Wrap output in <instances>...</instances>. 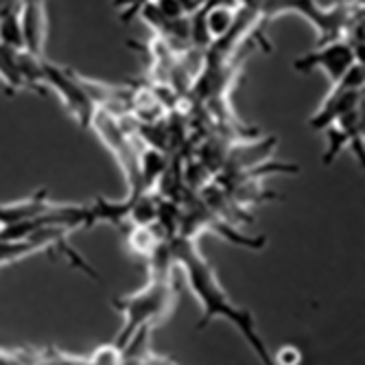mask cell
Listing matches in <instances>:
<instances>
[{
  "label": "cell",
  "mask_w": 365,
  "mask_h": 365,
  "mask_svg": "<svg viewBox=\"0 0 365 365\" xmlns=\"http://www.w3.org/2000/svg\"><path fill=\"white\" fill-rule=\"evenodd\" d=\"M167 252H169L171 262L180 264V267L184 269L190 291L197 295V300L202 302L204 317L197 328L208 326L215 317L227 319L232 326L239 328V333L243 335V339L247 341V346L260 359L262 365H274L272 352L267 350V346H264V341L258 335L254 315L247 309H241L230 300L227 293L223 291V287L217 280L215 269L206 262V258L197 252L195 243L190 239H180Z\"/></svg>",
  "instance_id": "6da1fadb"
},
{
  "label": "cell",
  "mask_w": 365,
  "mask_h": 365,
  "mask_svg": "<svg viewBox=\"0 0 365 365\" xmlns=\"http://www.w3.org/2000/svg\"><path fill=\"white\" fill-rule=\"evenodd\" d=\"M178 300L180 291L173 276V262L167 250H158L153 256L149 282L136 293L114 297V309H118L125 319L114 346L123 350L140 330H153L162 322H167L173 315Z\"/></svg>",
  "instance_id": "7a4b0ae2"
},
{
  "label": "cell",
  "mask_w": 365,
  "mask_h": 365,
  "mask_svg": "<svg viewBox=\"0 0 365 365\" xmlns=\"http://www.w3.org/2000/svg\"><path fill=\"white\" fill-rule=\"evenodd\" d=\"M68 235H71V230L55 225V227L36 230V232H31V235H24L20 239H14V241H0V267H5V264H9V262H18L31 254L57 250L59 254H63L66 258H68V262L73 264V267L83 269L86 274L96 278V274L90 269V264L71 247Z\"/></svg>",
  "instance_id": "3957f363"
},
{
  "label": "cell",
  "mask_w": 365,
  "mask_h": 365,
  "mask_svg": "<svg viewBox=\"0 0 365 365\" xmlns=\"http://www.w3.org/2000/svg\"><path fill=\"white\" fill-rule=\"evenodd\" d=\"M356 63H363V55H359L354 51L352 44L348 42H333V44H324V46H317L313 53L300 57L293 68L295 71H313V68H322L333 83H337L339 79H344L348 75V71Z\"/></svg>",
  "instance_id": "277c9868"
},
{
  "label": "cell",
  "mask_w": 365,
  "mask_h": 365,
  "mask_svg": "<svg viewBox=\"0 0 365 365\" xmlns=\"http://www.w3.org/2000/svg\"><path fill=\"white\" fill-rule=\"evenodd\" d=\"M328 149L324 153V164H333V160L346 149L352 147L356 158L363 160V106L337 118L326 129Z\"/></svg>",
  "instance_id": "5b68a950"
},
{
  "label": "cell",
  "mask_w": 365,
  "mask_h": 365,
  "mask_svg": "<svg viewBox=\"0 0 365 365\" xmlns=\"http://www.w3.org/2000/svg\"><path fill=\"white\" fill-rule=\"evenodd\" d=\"M20 22L24 53L33 57H44L46 42V9L42 3H20Z\"/></svg>",
  "instance_id": "8992f818"
},
{
  "label": "cell",
  "mask_w": 365,
  "mask_h": 365,
  "mask_svg": "<svg viewBox=\"0 0 365 365\" xmlns=\"http://www.w3.org/2000/svg\"><path fill=\"white\" fill-rule=\"evenodd\" d=\"M0 365H90V359L57 350H0Z\"/></svg>",
  "instance_id": "52a82bcc"
},
{
  "label": "cell",
  "mask_w": 365,
  "mask_h": 365,
  "mask_svg": "<svg viewBox=\"0 0 365 365\" xmlns=\"http://www.w3.org/2000/svg\"><path fill=\"white\" fill-rule=\"evenodd\" d=\"M0 42L16 53H24L22 40V22H20V7H3L0 9Z\"/></svg>",
  "instance_id": "ba28073f"
},
{
  "label": "cell",
  "mask_w": 365,
  "mask_h": 365,
  "mask_svg": "<svg viewBox=\"0 0 365 365\" xmlns=\"http://www.w3.org/2000/svg\"><path fill=\"white\" fill-rule=\"evenodd\" d=\"M274 365H300L302 363V352L295 346H282L276 354H272Z\"/></svg>",
  "instance_id": "9c48e42d"
}]
</instances>
